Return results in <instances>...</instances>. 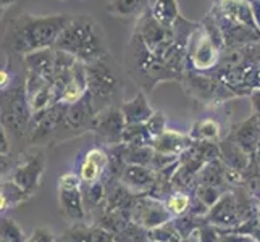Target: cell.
I'll return each instance as SVG.
<instances>
[{
  "label": "cell",
  "instance_id": "1",
  "mask_svg": "<svg viewBox=\"0 0 260 242\" xmlns=\"http://www.w3.org/2000/svg\"><path fill=\"white\" fill-rule=\"evenodd\" d=\"M71 15L57 13L36 16L21 13L7 21L2 47L12 55L24 57L31 52L55 47L58 36L71 21Z\"/></svg>",
  "mask_w": 260,
  "mask_h": 242
},
{
  "label": "cell",
  "instance_id": "2",
  "mask_svg": "<svg viewBox=\"0 0 260 242\" xmlns=\"http://www.w3.org/2000/svg\"><path fill=\"white\" fill-rule=\"evenodd\" d=\"M210 16L218 24L226 49L260 42V28L249 0H215Z\"/></svg>",
  "mask_w": 260,
  "mask_h": 242
},
{
  "label": "cell",
  "instance_id": "3",
  "mask_svg": "<svg viewBox=\"0 0 260 242\" xmlns=\"http://www.w3.org/2000/svg\"><path fill=\"white\" fill-rule=\"evenodd\" d=\"M55 49L73 53L83 63H91L109 55L105 34L92 16H73L55 42Z\"/></svg>",
  "mask_w": 260,
  "mask_h": 242
},
{
  "label": "cell",
  "instance_id": "4",
  "mask_svg": "<svg viewBox=\"0 0 260 242\" xmlns=\"http://www.w3.org/2000/svg\"><path fill=\"white\" fill-rule=\"evenodd\" d=\"M124 66H126L129 79H133V83L141 91L146 92H152V89L157 84L165 83V81H178L176 76L147 49L144 41L134 31L126 46Z\"/></svg>",
  "mask_w": 260,
  "mask_h": 242
},
{
  "label": "cell",
  "instance_id": "5",
  "mask_svg": "<svg viewBox=\"0 0 260 242\" xmlns=\"http://www.w3.org/2000/svg\"><path fill=\"white\" fill-rule=\"evenodd\" d=\"M225 39L215 23L213 18L209 15L191 34L189 44H187V57L186 68H191L199 73H210L220 65L221 53L225 52Z\"/></svg>",
  "mask_w": 260,
  "mask_h": 242
},
{
  "label": "cell",
  "instance_id": "6",
  "mask_svg": "<svg viewBox=\"0 0 260 242\" xmlns=\"http://www.w3.org/2000/svg\"><path fill=\"white\" fill-rule=\"evenodd\" d=\"M86 65L87 92L91 94L95 110L101 112L107 107L116 105V100L121 97V78L113 58L105 55Z\"/></svg>",
  "mask_w": 260,
  "mask_h": 242
},
{
  "label": "cell",
  "instance_id": "7",
  "mask_svg": "<svg viewBox=\"0 0 260 242\" xmlns=\"http://www.w3.org/2000/svg\"><path fill=\"white\" fill-rule=\"evenodd\" d=\"M32 118V110L29 105V97L26 86L8 87L0 92V123L15 136H23L29 131Z\"/></svg>",
  "mask_w": 260,
  "mask_h": 242
},
{
  "label": "cell",
  "instance_id": "8",
  "mask_svg": "<svg viewBox=\"0 0 260 242\" xmlns=\"http://www.w3.org/2000/svg\"><path fill=\"white\" fill-rule=\"evenodd\" d=\"M181 84L187 95L207 107H218L231 98H236V95L220 79L209 73H199L191 68H186Z\"/></svg>",
  "mask_w": 260,
  "mask_h": 242
},
{
  "label": "cell",
  "instance_id": "9",
  "mask_svg": "<svg viewBox=\"0 0 260 242\" xmlns=\"http://www.w3.org/2000/svg\"><path fill=\"white\" fill-rule=\"evenodd\" d=\"M58 205L65 218L76 223L84 220L83 181L78 173H65L58 178Z\"/></svg>",
  "mask_w": 260,
  "mask_h": 242
},
{
  "label": "cell",
  "instance_id": "10",
  "mask_svg": "<svg viewBox=\"0 0 260 242\" xmlns=\"http://www.w3.org/2000/svg\"><path fill=\"white\" fill-rule=\"evenodd\" d=\"M173 217L167 210L165 203L154 199L152 195L134 197L129 207V220L142 229H152L164 225Z\"/></svg>",
  "mask_w": 260,
  "mask_h": 242
},
{
  "label": "cell",
  "instance_id": "11",
  "mask_svg": "<svg viewBox=\"0 0 260 242\" xmlns=\"http://www.w3.org/2000/svg\"><path fill=\"white\" fill-rule=\"evenodd\" d=\"M44 171H46V155L41 150L29 152L16 161L10 179H13L18 186L23 187L29 195H32L39 189Z\"/></svg>",
  "mask_w": 260,
  "mask_h": 242
},
{
  "label": "cell",
  "instance_id": "12",
  "mask_svg": "<svg viewBox=\"0 0 260 242\" xmlns=\"http://www.w3.org/2000/svg\"><path fill=\"white\" fill-rule=\"evenodd\" d=\"M124 128H126V121L120 105H112L97 112L92 121V131L107 146H120Z\"/></svg>",
  "mask_w": 260,
  "mask_h": 242
},
{
  "label": "cell",
  "instance_id": "13",
  "mask_svg": "<svg viewBox=\"0 0 260 242\" xmlns=\"http://www.w3.org/2000/svg\"><path fill=\"white\" fill-rule=\"evenodd\" d=\"M65 103H55L50 109H46L42 112L32 113L31 124H29V137L34 144H41L52 139L60 129L61 120H63Z\"/></svg>",
  "mask_w": 260,
  "mask_h": 242
},
{
  "label": "cell",
  "instance_id": "14",
  "mask_svg": "<svg viewBox=\"0 0 260 242\" xmlns=\"http://www.w3.org/2000/svg\"><path fill=\"white\" fill-rule=\"evenodd\" d=\"M95 115H97L95 105L92 102L91 94L87 92L81 100L65 107L63 120H61L60 129L71 131L76 134H81L87 129H92V121L95 118Z\"/></svg>",
  "mask_w": 260,
  "mask_h": 242
},
{
  "label": "cell",
  "instance_id": "15",
  "mask_svg": "<svg viewBox=\"0 0 260 242\" xmlns=\"http://www.w3.org/2000/svg\"><path fill=\"white\" fill-rule=\"evenodd\" d=\"M110 161L109 150L104 147H92L89 149L79 161L78 175L81 178L83 184H92L101 181L104 173L107 171Z\"/></svg>",
  "mask_w": 260,
  "mask_h": 242
},
{
  "label": "cell",
  "instance_id": "16",
  "mask_svg": "<svg viewBox=\"0 0 260 242\" xmlns=\"http://www.w3.org/2000/svg\"><path fill=\"white\" fill-rule=\"evenodd\" d=\"M228 137L233 142H236L246 154L254 157L257 146L260 142V118L252 113L247 120L238 123L236 126H233Z\"/></svg>",
  "mask_w": 260,
  "mask_h": 242
},
{
  "label": "cell",
  "instance_id": "17",
  "mask_svg": "<svg viewBox=\"0 0 260 242\" xmlns=\"http://www.w3.org/2000/svg\"><path fill=\"white\" fill-rule=\"evenodd\" d=\"M60 237L67 242H116L112 231L99 225H86L83 221L70 226Z\"/></svg>",
  "mask_w": 260,
  "mask_h": 242
},
{
  "label": "cell",
  "instance_id": "18",
  "mask_svg": "<svg viewBox=\"0 0 260 242\" xmlns=\"http://www.w3.org/2000/svg\"><path fill=\"white\" fill-rule=\"evenodd\" d=\"M23 63L28 73L38 75L49 83H53V78H55V47L31 52L23 57Z\"/></svg>",
  "mask_w": 260,
  "mask_h": 242
},
{
  "label": "cell",
  "instance_id": "19",
  "mask_svg": "<svg viewBox=\"0 0 260 242\" xmlns=\"http://www.w3.org/2000/svg\"><path fill=\"white\" fill-rule=\"evenodd\" d=\"M191 144L192 139L189 137V134H183L170 128H167L164 134H160L158 137H155L150 142V146L154 147L157 154L173 155V157H181L191 147Z\"/></svg>",
  "mask_w": 260,
  "mask_h": 242
},
{
  "label": "cell",
  "instance_id": "20",
  "mask_svg": "<svg viewBox=\"0 0 260 242\" xmlns=\"http://www.w3.org/2000/svg\"><path fill=\"white\" fill-rule=\"evenodd\" d=\"M121 183L129 191H147L157 183V171L152 166L144 165H126L120 176Z\"/></svg>",
  "mask_w": 260,
  "mask_h": 242
},
{
  "label": "cell",
  "instance_id": "21",
  "mask_svg": "<svg viewBox=\"0 0 260 242\" xmlns=\"http://www.w3.org/2000/svg\"><path fill=\"white\" fill-rule=\"evenodd\" d=\"M120 109H121V113L124 116V121H126V124L146 123L150 116L155 113V110L150 107L144 91H139L136 95L131 98V100L123 102L120 105Z\"/></svg>",
  "mask_w": 260,
  "mask_h": 242
},
{
  "label": "cell",
  "instance_id": "22",
  "mask_svg": "<svg viewBox=\"0 0 260 242\" xmlns=\"http://www.w3.org/2000/svg\"><path fill=\"white\" fill-rule=\"evenodd\" d=\"M220 147V160L223 161V165L235 171L244 173L250 165V157L249 154L241 149L236 142H233L228 136L225 139H221L218 142Z\"/></svg>",
  "mask_w": 260,
  "mask_h": 242
},
{
  "label": "cell",
  "instance_id": "23",
  "mask_svg": "<svg viewBox=\"0 0 260 242\" xmlns=\"http://www.w3.org/2000/svg\"><path fill=\"white\" fill-rule=\"evenodd\" d=\"M239 220V209L231 194L221 195L220 200L210 209V221L217 226H233Z\"/></svg>",
  "mask_w": 260,
  "mask_h": 242
},
{
  "label": "cell",
  "instance_id": "24",
  "mask_svg": "<svg viewBox=\"0 0 260 242\" xmlns=\"http://www.w3.org/2000/svg\"><path fill=\"white\" fill-rule=\"evenodd\" d=\"M87 94V79H86V65L81 63L76 71L73 73V76L70 78V81L65 84L63 91H61V97L60 102L65 105H71Z\"/></svg>",
  "mask_w": 260,
  "mask_h": 242
},
{
  "label": "cell",
  "instance_id": "25",
  "mask_svg": "<svg viewBox=\"0 0 260 242\" xmlns=\"http://www.w3.org/2000/svg\"><path fill=\"white\" fill-rule=\"evenodd\" d=\"M189 137L192 142L209 141V142H220L221 141V126L215 118H201L197 120L189 131Z\"/></svg>",
  "mask_w": 260,
  "mask_h": 242
},
{
  "label": "cell",
  "instance_id": "26",
  "mask_svg": "<svg viewBox=\"0 0 260 242\" xmlns=\"http://www.w3.org/2000/svg\"><path fill=\"white\" fill-rule=\"evenodd\" d=\"M150 7V0H110L109 13L121 18H138Z\"/></svg>",
  "mask_w": 260,
  "mask_h": 242
},
{
  "label": "cell",
  "instance_id": "27",
  "mask_svg": "<svg viewBox=\"0 0 260 242\" xmlns=\"http://www.w3.org/2000/svg\"><path fill=\"white\" fill-rule=\"evenodd\" d=\"M150 12L155 20L160 24H164L165 28H172L175 21L181 16L176 0H154L150 4Z\"/></svg>",
  "mask_w": 260,
  "mask_h": 242
},
{
  "label": "cell",
  "instance_id": "28",
  "mask_svg": "<svg viewBox=\"0 0 260 242\" xmlns=\"http://www.w3.org/2000/svg\"><path fill=\"white\" fill-rule=\"evenodd\" d=\"M146 237L150 242H183L181 232L178 231L175 223L170 220L160 226L146 231Z\"/></svg>",
  "mask_w": 260,
  "mask_h": 242
},
{
  "label": "cell",
  "instance_id": "29",
  "mask_svg": "<svg viewBox=\"0 0 260 242\" xmlns=\"http://www.w3.org/2000/svg\"><path fill=\"white\" fill-rule=\"evenodd\" d=\"M121 142L123 144H128V146H150L152 136L146 128V123L126 124V128L123 131Z\"/></svg>",
  "mask_w": 260,
  "mask_h": 242
},
{
  "label": "cell",
  "instance_id": "30",
  "mask_svg": "<svg viewBox=\"0 0 260 242\" xmlns=\"http://www.w3.org/2000/svg\"><path fill=\"white\" fill-rule=\"evenodd\" d=\"M83 197H84V207L87 209H99L107 207V194L104 189V184L101 181L92 184H83Z\"/></svg>",
  "mask_w": 260,
  "mask_h": 242
},
{
  "label": "cell",
  "instance_id": "31",
  "mask_svg": "<svg viewBox=\"0 0 260 242\" xmlns=\"http://www.w3.org/2000/svg\"><path fill=\"white\" fill-rule=\"evenodd\" d=\"M191 203H192L191 195L181 191V192H175V194L170 195L165 200V207L172 217L178 218V217H183V215H186L187 212H189Z\"/></svg>",
  "mask_w": 260,
  "mask_h": 242
},
{
  "label": "cell",
  "instance_id": "32",
  "mask_svg": "<svg viewBox=\"0 0 260 242\" xmlns=\"http://www.w3.org/2000/svg\"><path fill=\"white\" fill-rule=\"evenodd\" d=\"M0 239L5 242H26L28 236L24 234L18 223L10 218L0 217Z\"/></svg>",
  "mask_w": 260,
  "mask_h": 242
},
{
  "label": "cell",
  "instance_id": "33",
  "mask_svg": "<svg viewBox=\"0 0 260 242\" xmlns=\"http://www.w3.org/2000/svg\"><path fill=\"white\" fill-rule=\"evenodd\" d=\"M0 191L7 195V199H8V202H10L12 207H16V205L24 203L31 197L28 192L23 189V187L18 186L13 179H5V181L0 183Z\"/></svg>",
  "mask_w": 260,
  "mask_h": 242
},
{
  "label": "cell",
  "instance_id": "34",
  "mask_svg": "<svg viewBox=\"0 0 260 242\" xmlns=\"http://www.w3.org/2000/svg\"><path fill=\"white\" fill-rule=\"evenodd\" d=\"M196 197L199 199L205 207L212 209L215 203L220 200V191L217 189L215 186H209V184H199L197 186V191H196Z\"/></svg>",
  "mask_w": 260,
  "mask_h": 242
},
{
  "label": "cell",
  "instance_id": "35",
  "mask_svg": "<svg viewBox=\"0 0 260 242\" xmlns=\"http://www.w3.org/2000/svg\"><path fill=\"white\" fill-rule=\"evenodd\" d=\"M146 128L152 136V141L158 137L160 134H164L167 131V116L164 115V112L155 110V113L146 121Z\"/></svg>",
  "mask_w": 260,
  "mask_h": 242
},
{
  "label": "cell",
  "instance_id": "36",
  "mask_svg": "<svg viewBox=\"0 0 260 242\" xmlns=\"http://www.w3.org/2000/svg\"><path fill=\"white\" fill-rule=\"evenodd\" d=\"M16 158H13L10 154H0V183L5 179H10L13 175V169L16 166Z\"/></svg>",
  "mask_w": 260,
  "mask_h": 242
},
{
  "label": "cell",
  "instance_id": "37",
  "mask_svg": "<svg viewBox=\"0 0 260 242\" xmlns=\"http://www.w3.org/2000/svg\"><path fill=\"white\" fill-rule=\"evenodd\" d=\"M196 232L199 236V242H220L221 239V232H218V229H215L213 226L199 228Z\"/></svg>",
  "mask_w": 260,
  "mask_h": 242
},
{
  "label": "cell",
  "instance_id": "38",
  "mask_svg": "<svg viewBox=\"0 0 260 242\" xmlns=\"http://www.w3.org/2000/svg\"><path fill=\"white\" fill-rule=\"evenodd\" d=\"M55 236L46 228H36L26 239V242H55Z\"/></svg>",
  "mask_w": 260,
  "mask_h": 242
},
{
  "label": "cell",
  "instance_id": "39",
  "mask_svg": "<svg viewBox=\"0 0 260 242\" xmlns=\"http://www.w3.org/2000/svg\"><path fill=\"white\" fill-rule=\"evenodd\" d=\"M0 154H10V142H8V134L4 126H0Z\"/></svg>",
  "mask_w": 260,
  "mask_h": 242
},
{
  "label": "cell",
  "instance_id": "40",
  "mask_svg": "<svg viewBox=\"0 0 260 242\" xmlns=\"http://www.w3.org/2000/svg\"><path fill=\"white\" fill-rule=\"evenodd\" d=\"M10 81H12V75L8 73V70L0 68V92L10 87Z\"/></svg>",
  "mask_w": 260,
  "mask_h": 242
},
{
  "label": "cell",
  "instance_id": "41",
  "mask_svg": "<svg viewBox=\"0 0 260 242\" xmlns=\"http://www.w3.org/2000/svg\"><path fill=\"white\" fill-rule=\"evenodd\" d=\"M250 100H252V113L260 118V91L250 94Z\"/></svg>",
  "mask_w": 260,
  "mask_h": 242
},
{
  "label": "cell",
  "instance_id": "42",
  "mask_svg": "<svg viewBox=\"0 0 260 242\" xmlns=\"http://www.w3.org/2000/svg\"><path fill=\"white\" fill-rule=\"evenodd\" d=\"M8 209H12V205H10V202H8L7 195L0 191V215H4Z\"/></svg>",
  "mask_w": 260,
  "mask_h": 242
},
{
  "label": "cell",
  "instance_id": "43",
  "mask_svg": "<svg viewBox=\"0 0 260 242\" xmlns=\"http://www.w3.org/2000/svg\"><path fill=\"white\" fill-rule=\"evenodd\" d=\"M252 158L255 160V163H257V166H258V169H260V142H258L257 150H255V154H254V157H252Z\"/></svg>",
  "mask_w": 260,
  "mask_h": 242
},
{
  "label": "cell",
  "instance_id": "44",
  "mask_svg": "<svg viewBox=\"0 0 260 242\" xmlns=\"http://www.w3.org/2000/svg\"><path fill=\"white\" fill-rule=\"evenodd\" d=\"M13 4H16V0H0V7H5V8H8Z\"/></svg>",
  "mask_w": 260,
  "mask_h": 242
},
{
  "label": "cell",
  "instance_id": "45",
  "mask_svg": "<svg viewBox=\"0 0 260 242\" xmlns=\"http://www.w3.org/2000/svg\"><path fill=\"white\" fill-rule=\"evenodd\" d=\"M7 8L5 7H0V21H2V18H4V13H5Z\"/></svg>",
  "mask_w": 260,
  "mask_h": 242
},
{
  "label": "cell",
  "instance_id": "46",
  "mask_svg": "<svg viewBox=\"0 0 260 242\" xmlns=\"http://www.w3.org/2000/svg\"><path fill=\"white\" fill-rule=\"evenodd\" d=\"M255 209H257V212L260 213V197H258V200H257V203H255Z\"/></svg>",
  "mask_w": 260,
  "mask_h": 242
},
{
  "label": "cell",
  "instance_id": "47",
  "mask_svg": "<svg viewBox=\"0 0 260 242\" xmlns=\"http://www.w3.org/2000/svg\"><path fill=\"white\" fill-rule=\"evenodd\" d=\"M55 242H67V240H63L61 237H57V239H55Z\"/></svg>",
  "mask_w": 260,
  "mask_h": 242
},
{
  "label": "cell",
  "instance_id": "48",
  "mask_svg": "<svg viewBox=\"0 0 260 242\" xmlns=\"http://www.w3.org/2000/svg\"><path fill=\"white\" fill-rule=\"evenodd\" d=\"M249 2H258L260 4V0H249Z\"/></svg>",
  "mask_w": 260,
  "mask_h": 242
},
{
  "label": "cell",
  "instance_id": "49",
  "mask_svg": "<svg viewBox=\"0 0 260 242\" xmlns=\"http://www.w3.org/2000/svg\"><path fill=\"white\" fill-rule=\"evenodd\" d=\"M0 242H5V240H4V239H0Z\"/></svg>",
  "mask_w": 260,
  "mask_h": 242
},
{
  "label": "cell",
  "instance_id": "50",
  "mask_svg": "<svg viewBox=\"0 0 260 242\" xmlns=\"http://www.w3.org/2000/svg\"><path fill=\"white\" fill-rule=\"evenodd\" d=\"M0 126H2V123H0Z\"/></svg>",
  "mask_w": 260,
  "mask_h": 242
}]
</instances>
